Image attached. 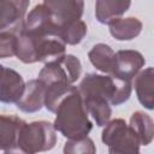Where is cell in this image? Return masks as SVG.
<instances>
[{
  "mask_svg": "<svg viewBox=\"0 0 154 154\" xmlns=\"http://www.w3.org/2000/svg\"><path fill=\"white\" fill-rule=\"evenodd\" d=\"M63 154H96V146L88 136L81 140H67L64 144Z\"/></svg>",
  "mask_w": 154,
  "mask_h": 154,
  "instance_id": "ffe728a7",
  "label": "cell"
},
{
  "mask_svg": "<svg viewBox=\"0 0 154 154\" xmlns=\"http://www.w3.org/2000/svg\"><path fill=\"white\" fill-rule=\"evenodd\" d=\"M57 144L55 129L52 123L38 120L24 123L19 130L17 146L30 154L48 152Z\"/></svg>",
  "mask_w": 154,
  "mask_h": 154,
  "instance_id": "3957f363",
  "label": "cell"
},
{
  "mask_svg": "<svg viewBox=\"0 0 154 154\" xmlns=\"http://www.w3.org/2000/svg\"><path fill=\"white\" fill-rule=\"evenodd\" d=\"M28 7L26 0H0V32L18 34L23 29Z\"/></svg>",
  "mask_w": 154,
  "mask_h": 154,
  "instance_id": "52a82bcc",
  "label": "cell"
},
{
  "mask_svg": "<svg viewBox=\"0 0 154 154\" xmlns=\"http://www.w3.org/2000/svg\"><path fill=\"white\" fill-rule=\"evenodd\" d=\"M25 82L16 70L0 64V102L16 103L24 91Z\"/></svg>",
  "mask_w": 154,
  "mask_h": 154,
  "instance_id": "9c48e42d",
  "label": "cell"
},
{
  "mask_svg": "<svg viewBox=\"0 0 154 154\" xmlns=\"http://www.w3.org/2000/svg\"><path fill=\"white\" fill-rule=\"evenodd\" d=\"M87 32H88L87 24L82 19H79L60 28L58 31V36L65 45L76 46L84 38Z\"/></svg>",
  "mask_w": 154,
  "mask_h": 154,
  "instance_id": "d6986e66",
  "label": "cell"
},
{
  "mask_svg": "<svg viewBox=\"0 0 154 154\" xmlns=\"http://www.w3.org/2000/svg\"><path fill=\"white\" fill-rule=\"evenodd\" d=\"M25 122L13 114H0V150L17 146L19 130Z\"/></svg>",
  "mask_w": 154,
  "mask_h": 154,
  "instance_id": "5bb4252c",
  "label": "cell"
},
{
  "mask_svg": "<svg viewBox=\"0 0 154 154\" xmlns=\"http://www.w3.org/2000/svg\"><path fill=\"white\" fill-rule=\"evenodd\" d=\"M131 6L124 0H97L95 2V17L101 24H108L116 18H120Z\"/></svg>",
  "mask_w": 154,
  "mask_h": 154,
  "instance_id": "2e32d148",
  "label": "cell"
},
{
  "mask_svg": "<svg viewBox=\"0 0 154 154\" xmlns=\"http://www.w3.org/2000/svg\"><path fill=\"white\" fill-rule=\"evenodd\" d=\"M53 126L67 140L87 137L93 129V123L85 111L82 96L77 87H72L65 97L58 103Z\"/></svg>",
  "mask_w": 154,
  "mask_h": 154,
  "instance_id": "6da1fadb",
  "label": "cell"
},
{
  "mask_svg": "<svg viewBox=\"0 0 154 154\" xmlns=\"http://www.w3.org/2000/svg\"><path fill=\"white\" fill-rule=\"evenodd\" d=\"M77 88L82 97H101L111 106H119L126 102L132 90L130 81H124L111 75H97L93 72L87 73Z\"/></svg>",
  "mask_w": 154,
  "mask_h": 154,
  "instance_id": "7a4b0ae2",
  "label": "cell"
},
{
  "mask_svg": "<svg viewBox=\"0 0 154 154\" xmlns=\"http://www.w3.org/2000/svg\"><path fill=\"white\" fill-rule=\"evenodd\" d=\"M109 154H140V142L135 132L122 118L109 120L101 135Z\"/></svg>",
  "mask_w": 154,
  "mask_h": 154,
  "instance_id": "5b68a950",
  "label": "cell"
},
{
  "mask_svg": "<svg viewBox=\"0 0 154 154\" xmlns=\"http://www.w3.org/2000/svg\"><path fill=\"white\" fill-rule=\"evenodd\" d=\"M131 85L136 90V95L141 105L147 109L154 108V70L152 66L141 70L134 78Z\"/></svg>",
  "mask_w": 154,
  "mask_h": 154,
  "instance_id": "7c38bea8",
  "label": "cell"
},
{
  "mask_svg": "<svg viewBox=\"0 0 154 154\" xmlns=\"http://www.w3.org/2000/svg\"><path fill=\"white\" fill-rule=\"evenodd\" d=\"M130 129L135 132L141 146H148L153 141L154 136V123L149 114L136 111L130 117Z\"/></svg>",
  "mask_w": 154,
  "mask_h": 154,
  "instance_id": "e0dca14e",
  "label": "cell"
},
{
  "mask_svg": "<svg viewBox=\"0 0 154 154\" xmlns=\"http://www.w3.org/2000/svg\"><path fill=\"white\" fill-rule=\"evenodd\" d=\"M85 111L88 116H91V118L95 120L97 126H105L112 116V108L111 105L101 97L96 96H88L82 97Z\"/></svg>",
  "mask_w": 154,
  "mask_h": 154,
  "instance_id": "ac0fdd59",
  "label": "cell"
},
{
  "mask_svg": "<svg viewBox=\"0 0 154 154\" xmlns=\"http://www.w3.org/2000/svg\"><path fill=\"white\" fill-rule=\"evenodd\" d=\"M146 59L138 51L122 49L116 53V70L113 76L124 81H132V78L142 70Z\"/></svg>",
  "mask_w": 154,
  "mask_h": 154,
  "instance_id": "30bf717a",
  "label": "cell"
},
{
  "mask_svg": "<svg viewBox=\"0 0 154 154\" xmlns=\"http://www.w3.org/2000/svg\"><path fill=\"white\" fill-rule=\"evenodd\" d=\"M45 93L46 87L40 79H30L25 83L22 97L16 102L18 109L25 113L38 112L45 107Z\"/></svg>",
  "mask_w": 154,
  "mask_h": 154,
  "instance_id": "8fae6325",
  "label": "cell"
},
{
  "mask_svg": "<svg viewBox=\"0 0 154 154\" xmlns=\"http://www.w3.org/2000/svg\"><path fill=\"white\" fill-rule=\"evenodd\" d=\"M4 154H30V153L25 152L24 149H22L18 146H14V147H11V148L4 150Z\"/></svg>",
  "mask_w": 154,
  "mask_h": 154,
  "instance_id": "7402d4cb",
  "label": "cell"
},
{
  "mask_svg": "<svg viewBox=\"0 0 154 154\" xmlns=\"http://www.w3.org/2000/svg\"><path fill=\"white\" fill-rule=\"evenodd\" d=\"M23 30L34 36H58V28L54 24L48 6L43 2L35 5L25 16Z\"/></svg>",
  "mask_w": 154,
  "mask_h": 154,
  "instance_id": "8992f818",
  "label": "cell"
},
{
  "mask_svg": "<svg viewBox=\"0 0 154 154\" xmlns=\"http://www.w3.org/2000/svg\"><path fill=\"white\" fill-rule=\"evenodd\" d=\"M17 34L0 32V58H11L16 55Z\"/></svg>",
  "mask_w": 154,
  "mask_h": 154,
  "instance_id": "44dd1931",
  "label": "cell"
},
{
  "mask_svg": "<svg viewBox=\"0 0 154 154\" xmlns=\"http://www.w3.org/2000/svg\"><path fill=\"white\" fill-rule=\"evenodd\" d=\"M107 25L111 35L118 41H130L142 31V22L136 17L116 18Z\"/></svg>",
  "mask_w": 154,
  "mask_h": 154,
  "instance_id": "9a60e30c",
  "label": "cell"
},
{
  "mask_svg": "<svg viewBox=\"0 0 154 154\" xmlns=\"http://www.w3.org/2000/svg\"><path fill=\"white\" fill-rule=\"evenodd\" d=\"M81 60L73 54H65L55 61L45 64L38 72L37 79H40L45 87H71L81 77Z\"/></svg>",
  "mask_w": 154,
  "mask_h": 154,
  "instance_id": "277c9868",
  "label": "cell"
},
{
  "mask_svg": "<svg viewBox=\"0 0 154 154\" xmlns=\"http://www.w3.org/2000/svg\"><path fill=\"white\" fill-rule=\"evenodd\" d=\"M88 58L93 66L106 73L113 76L116 70V52L106 43H96L88 53Z\"/></svg>",
  "mask_w": 154,
  "mask_h": 154,
  "instance_id": "4fadbf2b",
  "label": "cell"
},
{
  "mask_svg": "<svg viewBox=\"0 0 154 154\" xmlns=\"http://www.w3.org/2000/svg\"><path fill=\"white\" fill-rule=\"evenodd\" d=\"M45 4L52 13L58 31L60 28L79 20L84 10V2L79 0H46Z\"/></svg>",
  "mask_w": 154,
  "mask_h": 154,
  "instance_id": "ba28073f",
  "label": "cell"
}]
</instances>
